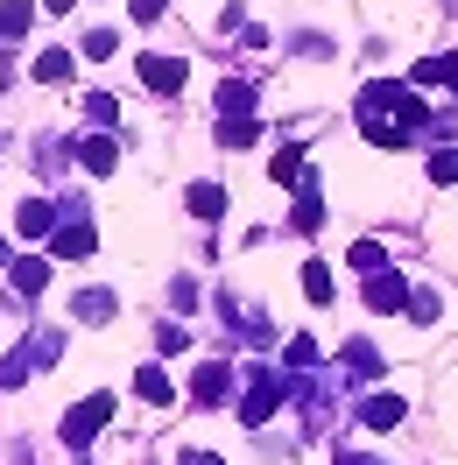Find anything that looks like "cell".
Masks as SVG:
<instances>
[{"instance_id":"6da1fadb","label":"cell","mask_w":458,"mask_h":465,"mask_svg":"<svg viewBox=\"0 0 458 465\" xmlns=\"http://www.w3.org/2000/svg\"><path fill=\"white\" fill-rule=\"evenodd\" d=\"M353 120H360V134H367L373 148H402V142H416V127H423V99H416V85L381 78V85L360 92Z\"/></svg>"},{"instance_id":"7a4b0ae2","label":"cell","mask_w":458,"mask_h":465,"mask_svg":"<svg viewBox=\"0 0 458 465\" xmlns=\"http://www.w3.org/2000/svg\"><path fill=\"white\" fill-rule=\"evenodd\" d=\"M289 395V381L275 374V367H247V388H240V423L247 430H261L268 416H275V402Z\"/></svg>"},{"instance_id":"3957f363","label":"cell","mask_w":458,"mask_h":465,"mask_svg":"<svg viewBox=\"0 0 458 465\" xmlns=\"http://www.w3.org/2000/svg\"><path fill=\"white\" fill-rule=\"evenodd\" d=\"M106 416H114V395H85V402L64 416V444H71V451H85L92 437H99V423H106Z\"/></svg>"},{"instance_id":"277c9868","label":"cell","mask_w":458,"mask_h":465,"mask_svg":"<svg viewBox=\"0 0 458 465\" xmlns=\"http://www.w3.org/2000/svg\"><path fill=\"white\" fill-rule=\"evenodd\" d=\"M85 254H92L85 204H64V226H57V262H85Z\"/></svg>"},{"instance_id":"5b68a950","label":"cell","mask_w":458,"mask_h":465,"mask_svg":"<svg viewBox=\"0 0 458 465\" xmlns=\"http://www.w3.org/2000/svg\"><path fill=\"white\" fill-rule=\"evenodd\" d=\"M226 395H233V367L204 360V367H198V381H191V402H198V409H212V402H226Z\"/></svg>"},{"instance_id":"8992f818","label":"cell","mask_w":458,"mask_h":465,"mask_svg":"<svg viewBox=\"0 0 458 465\" xmlns=\"http://www.w3.org/2000/svg\"><path fill=\"white\" fill-rule=\"evenodd\" d=\"M409 282H402V275H388V268H381V275H367V311H409Z\"/></svg>"},{"instance_id":"52a82bcc","label":"cell","mask_w":458,"mask_h":465,"mask_svg":"<svg viewBox=\"0 0 458 465\" xmlns=\"http://www.w3.org/2000/svg\"><path fill=\"white\" fill-rule=\"evenodd\" d=\"M64 219V204H50V198H22V212H15V226H22V240H43V232Z\"/></svg>"},{"instance_id":"ba28073f","label":"cell","mask_w":458,"mask_h":465,"mask_svg":"<svg viewBox=\"0 0 458 465\" xmlns=\"http://www.w3.org/2000/svg\"><path fill=\"white\" fill-rule=\"evenodd\" d=\"M402 416H409L402 395H367V402H360V430H395Z\"/></svg>"},{"instance_id":"9c48e42d","label":"cell","mask_w":458,"mask_h":465,"mask_svg":"<svg viewBox=\"0 0 458 465\" xmlns=\"http://www.w3.org/2000/svg\"><path fill=\"white\" fill-rule=\"evenodd\" d=\"M134 71H142V85H148V92H176L184 78H191V64H176V57H142Z\"/></svg>"},{"instance_id":"30bf717a","label":"cell","mask_w":458,"mask_h":465,"mask_svg":"<svg viewBox=\"0 0 458 465\" xmlns=\"http://www.w3.org/2000/svg\"><path fill=\"white\" fill-rule=\"evenodd\" d=\"M254 99L261 92L247 85V78H226V85H219V114L226 120H254Z\"/></svg>"},{"instance_id":"8fae6325","label":"cell","mask_w":458,"mask_h":465,"mask_svg":"<svg viewBox=\"0 0 458 465\" xmlns=\"http://www.w3.org/2000/svg\"><path fill=\"white\" fill-rule=\"evenodd\" d=\"M120 303H114V290H85V296H71V318L78 324H106Z\"/></svg>"},{"instance_id":"7c38bea8","label":"cell","mask_w":458,"mask_h":465,"mask_svg":"<svg viewBox=\"0 0 458 465\" xmlns=\"http://www.w3.org/2000/svg\"><path fill=\"white\" fill-rule=\"evenodd\" d=\"M78 163L106 176V170H114V163H120V142H114V134H85V142H78Z\"/></svg>"},{"instance_id":"4fadbf2b","label":"cell","mask_w":458,"mask_h":465,"mask_svg":"<svg viewBox=\"0 0 458 465\" xmlns=\"http://www.w3.org/2000/svg\"><path fill=\"white\" fill-rule=\"evenodd\" d=\"M184 204H191V219H204V226H212V219L226 212V191H219V183H191V191H184Z\"/></svg>"},{"instance_id":"5bb4252c","label":"cell","mask_w":458,"mask_h":465,"mask_svg":"<svg viewBox=\"0 0 458 465\" xmlns=\"http://www.w3.org/2000/svg\"><path fill=\"white\" fill-rule=\"evenodd\" d=\"M345 268H353V275H381V268H388L381 240H353V247H345Z\"/></svg>"},{"instance_id":"9a60e30c","label":"cell","mask_w":458,"mask_h":465,"mask_svg":"<svg viewBox=\"0 0 458 465\" xmlns=\"http://www.w3.org/2000/svg\"><path fill=\"white\" fill-rule=\"evenodd\" d=\"M339 367H345V374H360V381H373V374H381V352H373L367 339H353V346L339 352Z\"/></svg>"},{"instance_id":"2e32d148","label":"cell","mask_w":458,"mask_h":465,"mask_svg":"<svg viewBox=\"0 0 458 465\" xmlns=\"http://www.w3.org/2000/svg\"><path fill=\"white\" fill-rule=\"evenodd\" d=\"M268 176H275V183H304V176H311V163H304V148H275V163H268Z\"/></svg>"},{"instance_id":"e0dca14e","label":"cell","mask_w":458,"mask_h":465,"mask_svg":"<svg viewBox=\"0 0 458 465\" xmlns=\"http://www.w3.org/2000/svg\"><path fill=\"white\" fill-rule=\"evenodd\" d=\"M134 395H142V402H170L176 388H170V374H163V367H134Z\"/></svg>"},{"instance_id":"ac0fdd59","label":"cell","mask_w":458,"mask_h":465,"mask_svg":"<svg viewBox=\"0 0 458 465\" xmlns=\"http://www.w3.org/2000/svg\"><path fill=\"white\" fill-rule=\"evenodd\" d=\"M71 78V50H43L35 57V85H64Z\"/></svg>"},{"instance_id":"d6986e66","label":"cell","mask_w":458,"mask_h":465,"mask_svg":"<svg viewBox=\"0 0 458 465\" xmlns=\"http://www.w3.org/2000/svg\"><path fill=\"white\" fill-rule=\"evenodd\" d=\"M7 275H15V290H22V296H43V282H50V262H15Z\"/></svg>"},{"instance_id":"ffe728a7","label":"cell","mask_w":458,"mask_h":465,"mask_svg":"<svg viewBox=\"0 0 458 465\" xmlns=\"http://www.w3.org/2000/svg\"><path fill=\"white\" fill-rule=\"evenodd\" d=\"M29 22H35L29 0H7V7H0V35H7V43H15V35H29Z\"/></svg>"},{"instance_id":"44dd1931","label":"cell","mask_w":458,"mask_h":465,"mask_svg":"<svg viewBox=\"0 0 458 465\" xmlns=\"http://www.w3.org/2000/svg\"><path fill=\"white\" fill-rule=\"evenodd\" d=\"M254 142H261L254 120H219V148H254Z\"/></svg>"},{"instance_id":"7402d4cb","label":"cell","mask_w":458,"mask_h":465,"mask_svg":"<svg viewBox=\"0 0 458 465\" xmlns=\"http://www.w3.org/2000/svg\"><path fill=\"white\" fill-rule=\"evenodd\" d=\"M304 296H311V303H324V296H332V275H324V262H304Z\"/></svg>"},{"instance_id":"603a6c76","label":"cell","mask_w":458,"mask_h":465,"mask_svg":"<svg viewBox=\"0 0 458 465\" xmlns=\"http://www.w3.org/2000/svg\"><path fill=\"white\" fill-rule=\"evenodd\" d=\"M85 114L99 120V127H114V120H120V106H114V92H85Z\"/></svg>"},{"instance_id":"cb8c5ba5","label":"cell","mask_w":458,"mask_h":465,"mask_svg":"<svg viewBox=\"0 0 458 465\" xmlns=\"http://www.w3.org/2000/svg\"><path fill=\"white\" fill-rule=\"evenodd\" d=\"M430 183H458V148H437V155H430Z\"/></svg>"},{"instance_id":"d4e9b609","label":"cell","mask_w":458,"mask_h":465,"mask_svg":"<svg viewBox=\"0 0 458 465\" xmlns=\"http://www.w3.org/2000/svg\"><path fill=\"white\" fill-rule=\"evenodd\" d=\"M283 352H289V367H296V374H304V367H317V339H304V331H296Z\"/></svg>"},{"instance_id":"484cf974","label":"cell","mask_w":458,"mask_h":465,"mask_svg":"<svg viewBox=\"0 0 458 465\" xmlns=\"http://www.w3.org/2000/svg\"><path fill=\"white\" fill-rule=\"evenodd\" d=\"M114 50H120L114 29H85V57H114Z\"/></svg>"},{"instance_id":"4316f807","label":"cell","mask_w":458,"mask_h":465,"mask_svg":"<svg viewBox=\"0 0 458 465\" xmlns=\"http://www.w3.org/2000/svg\"><path fill=\"white\" fill-rule=\"evenodd\" d=\"M437 318V290H416L409 296V324H430Z\"/></svg>"},{"instance_id":"83f0119b","label":"cell","mask_w":458,"mask_h":465,"mask_svg":"<svg viewBox=\"0 0 458 465\" xmlns=\"http://www.w3.org/2000/svg\"><path fill=\"white\" fill-rule=\"evenodd\" d=\"M155 346H163V352H184V346H191V331H184V324H155Z\"/></svg>"},{"instance_id":"f1b7e54d","label":"cell","mask_w":458,"mask_h":465,"mask_svg":"<svg viewBox=\"0 0 458 465\" xmlns=\"http://www.w3.org/2000/svg\"><path fill=\"white\" fill-rule=\"evenodd\" d=\"M163 15V0H134V22H155Z\"/></svg>"},{"instance_id":"f546056e","label":"cell","mask_w":458,"mask_h":465,"mask_svg":"<svg viewBox=\"0 0 458 465\" xmlns=\"http://www.w3.org/2000/svg\"><path fill=\"white\" fill-rule=\"evenodd\" d=\"M50 7H57V15H64V7H71V0H50Z\"/></svg>"},{"instance_id":"4dcf8cb0","label":"cell","mask_w":458,"mask_h":465,"mask_svg":"<svg viewBox=\"0 0 458 465\" xmlns=\"http://www.w3.org/2000/svg\"><path fill=\"white\" fill-rule=\"evenodd\" d=\"M0 262H7V240H0Z\"/></svg>"},{"instance_id":"1f68e13d","label":"cell","mask_w":458,"mask_h":465,"mask_svg":"<svg viewBox=\"0 0 458 465\" xmlns=\"http://www.w3.org/2000/svg\"><path fill=\"white\" fill-rule=\"evenodd\" d=\"M0 43H7V35H0Z\"/></svg>"}]
</instances>
